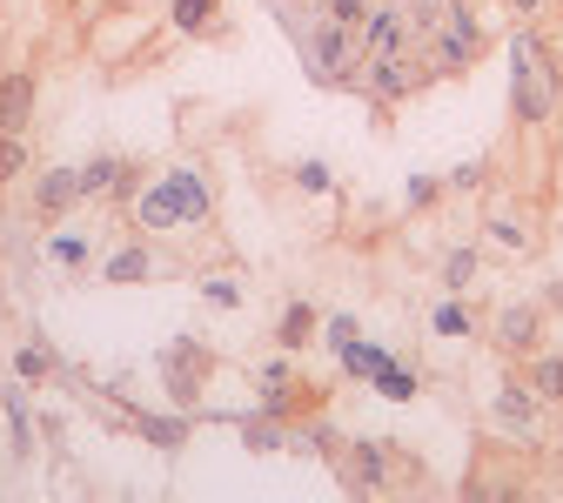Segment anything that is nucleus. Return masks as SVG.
<instances>
[{
  "mask_svg": "<svg viewBox=\"0 0 563 503\" xmlns=\"http://www.w3.org/2000/svg\"><path fill=\"white\" fill-rule=\"evenodd\" d=\"M563 101V67H556V47L543 34H510V114L523 128L550 121Z\"/></svg>",
  "mask_w": 563,
  "mask_h": 503,
  "instance_id": "obj_1",
  "label": "nucleus"
},
{
  "mask_svg": "<svg viewBox=\"0 0 563 503\" xmlns=\"http://www.w3.org/2000/svg\"><path fill=\"white\" fill-rule=\"evenodd\" d=\"M476 54H483L476 14L463 8V0H437L430 28H422V61L437 67V81H443V75H463V67H476Z\"/></svg>",
  "mask_w": 563,
  "mask_h": 503,
  "instance_id": "obj_2",
  "label": "nucleus"
},
{
  "mask_svg": "<svg viewBox=\"0 0 563 503\" xmlns=\"http://www.w3.org/2000/svg\"><path fill=\"white\" fill-rule=\"evenodd\" d=\"M543 416H550V403H543L523 376L497 383V396H489V423H497L510 444H543Z\"/></svg>",
  "mask_w": 563,
  "mask_h": 503,
  "instance_id": "obj_3",
  "label": "nucleus"
},
{
  "mask_svg": "<svg viewBox=\"0 0 563 503\" xmlns=\"http://www.w3.org/2000/svg\"><path fill=\"white\" fill-rule=\"evenodd\" d=\"M356 54H363V41H356V28H349V21H335V14L316 21V34H309V67H316L322 81H349V75H356Z\"/></svg>",
  "mask_w": 563,
  "mask_h": 503,
  "instance_id": "obj_4",
  "label": "nucleus"
},
{
  "mask_svg": "<svg viewBox=\"0 0 563 503\" xmlns=\"http://www.w3.org/2000/svg\"><path fill=\"white\" fill-rule=\"evenodd\" d=\"M430 81H437V67L422 61V54H376V61H369V75H363L369 101H402V95L430 88Z\"/></svg>",
  "mask_w": 563,
  "mask_h": 503,
  "instance_id": "obj_5",
  "label": "nucleus"
},
{
  "mask_svg": "<svg viewBox=\"0 0 563 503\" xmlns=\"http://www.w3.org/2000/svg\"><path fill=\"white\" fill-rule=\"evenodd\" d=\"M389 463H396V450H389V444H369V437L335 450V477H342V490H349V496L389 490Z\"/></svg>",
  "mask_w": 563,
  "mask_h": 503,
  "instance_id": "obj_6",
  "label": "nucleus"
},
{
  "mask_svg": "<svg viewBox=\"0 0 563 503\" xmlns=\"http://www.w3.org/2000/svg\"><path fill=\"white\" fill-rule=\"evenodd\" d=\"M195 215H201V188L195 182H155V188H141L134 195V222L141 229H168V222H195Z\"/></svg>",
  "mask_w": 563,
  "mask_h": 503,
  "instance_id": "obj_7",
  "label": "nucleus"
},
{
  "mask_svg": "<svg viewBox=\"0 0 563 503\" xmlns=\"http://www.w3.org/2000/svg\"><path fill=\"white\" fill-rule=\"evenodd\" d=\"M543 303H510L497 322H489V342H497L504 356H510V363H523V356H537L543 349Z\"/></svg>",
  "mask_w": 563,
  "mask_h": 503,
  "instance_id": "obj_8",
  "label": "nucleus"
},
{
  "mask_svg": "<svg viewBox=\"0 0 563 503\" xmlns=\"http://www.w3.org/2000/svg\"><path fill=\"white\" fill-rule=\"evenodd\" d=\"M34 121V75L27 67H8L0 75V134H21Z\"/></svg>",
  "mask_w": 563,
  "mask_h": 503,
  "instance_id": "obj_9",
  "label": "nucleus"
},
{
  "mask_svg": "<svg viewBox=\"0 0 563 503\" xmlns=\"http://www.w3.org/2000/svg\"><path fill=\"white\" fill-rule=\"evenodd\" d=\"M523 383H530L543 403H563V356H556V349H537V356H523Z\"/></svg>",
  "mask_w": 563,
  "mask_h": 503,
  "instance_id": "obj_10",
  "label": "nucleus"
},
{
  "mask_svg": "<svg viewBox=\"0 0 563 503\" xmlns=\"http://www.w3.org/2000/svg\"><path fill=\"white\" fill-rule=\"evenodd\" d=\"M67 201H81V175L75 168H54V175L34 182V208L41 215H67Z\"/></svg>",
  "mask_w": 563,
  "mask_h": 503,
  "instance_id": "obj_11",
  "label": "nucleus"
},
{
  "mask_svg": "<svg viewBox=\"0 0 563 503\" xmlns=\"http://www.w3.org/2000/svg\"><path fill=\"white\" fill-rule=\"evenodd\" d=\"M101 275H108V282H148V275H155V255L141 249V242H128V249H114V255L101 262Z\"/></svg>",
  "mask_w": 563,
  "mask_h": 503,
  "instance_id": "obj_12",
  "label": "nucleus"
},
{
  "mask_svg": "<svg viewBox=\"0 0 563 503\" xmlns=\"http://www.w3.org/2000/svg\"><path fill=\"white\" fill-rule=\"evenodd\" d=\"M483 229H489V242H504L510 255H530V249H537V236H530V229L517 222L510 208H489V222H483Z\"/></svg>",
  "mask_w": 563,
  "mask_h": 503,
  "instance_id": "obj_13",
  "label": "nucleus"
},
{
  "mask_svg": "<svg viewBox=\"0 0 563 503\" xmlns=\"http://www.w3.org/2000/svg\"><path fill=\"white\" fill-rule=\"evenodd\" d=\"M275 336H282V349H302V342L316 336V309H309V303H289V309H282V329H275Z\"/></svg>",
  "mask_w": 563,
  "mask_h": 503,
  "instance_id": "obj_14",
  "label": "nucleus"
},
{
  "mask_svg": "<svg viewBox=\"0 0 563 503\" xmlns=\"http://www.w3.org/2000/svg\"><path fill=\"white\" fill-rule=\"evenodd\" d=\"M175 28L181 34H208L216 28V0H175Z\"/></svg>",
  "mask_w": 563,
  "mask_h": 503,
  "instance_id": "obj_15",
  "label": "nucleus"
},
{
  "mask_svg": "<svg viewBox=\"0 0 563 503\" xmlns=\"http://www.w3.org/2000/svg\"><path fill=\"white\" fill-rule=\"evenodd\" d=\"M476 262H483L476 249H456V255L443 262V282H450V289H470V282H476Z\"/></svg>",
  "mask_w": 563,
  "mask_h": 503,
  "instance_id": "obj_16",
  "label": "nucleus"
},
{
  "mask_svg": "<svg viewBox=\"0 0 563 503\" xmlns=\"http://www.w3.org/2000/svg\"><path fill=\"white\" fill-rule=\"evenodd\" d=\"M21 168H27V149H21V134H0V188H8Z\"/></svg>",
  "mask_w": 563,
  "mask_h": 503,
  "instance_id": "obj_17",
  "label": "nucleus"
},
{
  "mask_svg": "<svg viewBox=\"0 0 563 503\" xmlns=\"http://www.w3.org/2000/svg\"><path fill=\"white\" fill-rule=\"evenodd\" d=\"M296 188H309V195H329V188H335L329 162H302V168H296Z\"/></svg>",
  "mask_w": 563,
  "mask_h": 503,
  "instance_id": "obj_18",
  "label": "nucleus"
},
{
  "mask_svg": "<svg viewBox=\"0 0 563 503\" xmlns=\"http://www.w3.org/2000/svg\"><path fill=\"white\" fill-rule=\"evenodd\" d=\"M470 329H476V322H470L463 303H443V309H437V336H470Z\"/></svg>",
  "mask_w": 563,
  "mask_h": 503,
  "instance_id": "obj_19",
  "label": "nucleus"
},
{
  "mask_svg": "<svg viewBox=\"0 0 563 503\" xmlns=\"http://www.w3.org/2000/svg\"><path fill=\"white\" fill-rule=\"evenodd\" d=\"M201 296L216 303V309H235L242 303V289H235V282H222V275H201Z\"/></svg>",
  "mask_w": 563,
  "mask_h": 503,
  "instance_id": "obj_20",
  "label": "nucleus"
},
{
  "mask_svg": "<svg viewBox=\"0 0 563 503\" xmlns=\"http://www.w3.org/2000/svg\"><path fill=\"white\" fill-rule=\"evenodd\" d=\"M409 201H416V208H437V201H443V182H437V175H416V182H409Z\"/></svg>",
  "mask_w": 563,
  "mask_h": 503,
  "instance_id": "obj_21",
  "label": "nucleus"
},
{
  "mask_svg": "<svg viewBox=\"0 0 563 503\" xmlns=\"http://www.w3.org/2000/svg\"><path fill=\"white\" fill-rule=\"evenodd\" d=\"M376 8V0H329V14L335 21H349V28H363V14Z\"/></svg>",
  "mask_w": 563,
  "mask_h": 503,
  "instance_id": "obj_22",
  "label": "nucleus"
},
{
  "mask_svg": "<svg viewBox=\"0 0 563 503\" xmlns=\"http://www.w3.org/2000/svg\"><path fill=\"white\" fill-rule=\"evenodd\" d=\"M14 370H21V383H41V376H47V356H41V349H21Z\"/></svg>",
  "mask_w": 563,
  "mask_h": 503,
  "instance_id": "obj_23",
  "label": "nucleus"
},
{
  "mask_svg": "<svg viewBox=\"0 0 563 503\" xmlns=\"http://www.w3.org/2000/svg\"><path fill=\"white\" fill-rule=\"evenodd\" d=\"M289 376H296V363H289V356H275L268 370H255V383H262V390H275V383H289Z\"/></svg>",
  "mask_w": 563,
  "mask_h": 503,
  "instance_id": "obj_24",
  "label": "nucleus"
},
{
  "mask_svg": "<svg viewBox=\"0 0 563 503\" xmlns=\"http://www.w3.org/2000/svg\"><path fill=\"white\" fill-rule=\"evenodd\" d=\"M483 175H489L483 162H463V168H456V175H450L443 188H463V195H470V188H483Z\"/></svg>",
  "mask_w": 563,
  "mask_h": 503,
  "instance_id": "obj_25",
  "label": "nucleus"
},
{
  "mask_svg": "<svg viewBox=\"0 0 563 503\" xmlns=\"http://www.w3.org/2000/svg\"><path fill=\"white\" fill-rule=\"evenodd\" d=\"M54 255H60L67 269H81V262H88V242H75V236H60V242H54Z\"/></svg>",
  "mask_w": 563,
  "mask_h": 503,
  "instance_id": "obj_26",
  "label": "nucleus"
},
{
  "mask_svg": "<svg viewBox=\"0 0 563 503\" xmlns=\"http://www.w3.org/2000/svg\"><path fill=\"white\" fill-rule=\"evenodd\" d=\"M504 8H510L517 21H537V14H550V0H504Z\"/></svg>",
  "mask_w": 563,
  "mask_h": 503,
  "instance_id": "obj_27",
  "label": "nucleus"
}]
</instances>
